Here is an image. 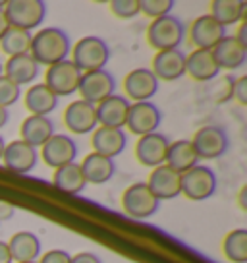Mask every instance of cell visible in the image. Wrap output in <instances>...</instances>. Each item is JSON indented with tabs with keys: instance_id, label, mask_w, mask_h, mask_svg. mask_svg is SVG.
<instances>
[{
	"instance_id": "6da1fadb",
	"label": "cell",
	"mask_w": 247,
	"mask_h": 263,
	"mask_svg": "<svg viewBox=\"0 0 247 263\" xmlns=\"http://www.w3.org/2000/svg\"><path fill=\"white\" fill-rule=\"evenodd\" d=\"M70 50H72V41L64 29L45 27L37 35H33L29 54L35 58V62L39 66H52L62 60H68Z\"/></svg>"
},
{
	"instance_id": "7a4b0ae2",
	"label": "cell",
	"mask_w": 247,
	"mask_h": 263,
	"mask_svg": "<svg viewBox=\"0 0 247 263\" xmlns=\"http://www.w3.org/2000/svg\"><path fill=\"white\" fill-rule=\"evenodd\" d=\"M110 60V47L105 39L87 35L77 41V45L72 50V62H74L83 74L85 72H97L105 70V66Z\"/></svg>"
},
{
	"instance_id": "3957f363",
	"label": "cell",
	"mask_w": 247,
	"mask_h": 263,
	"mask_svg": "<svg viewBox=\"0 0 247 263\" xmlns=\"http://www.w3.org/2000/svg\"><path fill=\"white\" fill-rule=\"evenodd\" d=\"M183 39H186V25L172 14L153 20L147 29V41L157 52L178 49Z\"/></svg>"
},
{
	"instance_id": "277c9868",
	"label": "cell",
	"mask_w": 247,
	"mask_h": 263,
	"mask_svg": "<svg viewBox=\"0 0 247 263\" xmlns=\"http://www.w3.org/2000/svg\"><path fill=\"white\" fill-rule=\"evenodd\" d=\"M4 14L10 27L31 31L45 22L47 4L43 0H10L4 2Z\"/></svg>"
},
{
	"instance_id": "5b68a950",
	"label": "cell",
	"mask_w": 247,
	"mask_h": 263,
	"mask_svg": "<svg viewBox=\"0 0 247 263\" xmlns=\"http://www.w3.org/2000/svg\"><path fill=\"white\" fill-rule=\"evenodd\" d=\"M122 207L133 219H149L158 211L160 201L151 194L147 182H135L123 192Z\"/></svg>"
},
{
	"instance_id": "8992f818",
	"label": "cell",
	"mask_w": 247,
	"mask_h": 263,
	"mask_svg": "<svg viewBox=\"0 0 247 263\" xmlns=\"http://www.w3.org/2000/svg\"><path fill=\"white\" fill-rule=\"evenodd\" d=\"M81 74L83 72L72 62V60H62V62H58V64L49 66L45 85H47L58 99L70 97V95H74L75 91H77V87H79Z\"/></svg>"
},
{
	"instance_id": "52a82bcc",
	"label": "cell",
	"mask_w": 247,
	"mask_h": 263,
	"mask_svg": "<svg viewBox=\"0 0 247 263\" xmlns=\"http://www.w3.org/2000/svg\"><path fill=\"white\" fill-rule=\"evenodd\" d=\"M216 192V174L203 164L181 174V194L191 201L209 199Z\"/></svg>"
},
{
	"instance_id": "ba28073f",
	"label": "cell",
	"mask_w": 247,
	"mask_h": 263,
	"mask_svg": "<svg viewBox=\"0 0 247 263\" xmlns=\"http://www.w3.org/2000/svg\"><path fill=\"white\" fill-rule=\"evenodd\" d=\"M79 95L83 101H87L91 105H99L100 101L114 95L116 91V80L114 76L107 70H97V72H85L79 80Z\"/></svg>"
},
{
	"instance_id": "9c48e42d",
	"label": "cell",
	"mask_w": 247,
	"mask_h": 263,
	"mask_svg": "<svg viewBox=\"0 0 247 263\" xmlns=\"http://www.w3.org/2000/svg\"><path fill=\"white\" fill-rule=\"evenodd\" d=\"M191 143H193V149L197 153L199 161L201 159H207V161L209 159H218V157H222L228 151V145H230L226 132L222 128H218V126H203V128H199L195 132Z\"/></svg>"
},
{
	"instance_id": "30bf717a",
	"label": "cell",
	"mask_w": 247,
	"mask_h": 263,
	"mask_svg": "<svg viewBox=\"0 0 247 263\" xmlns=\"http://www.w3.org/2000/svg\"><path fill=\"white\" fill-rule=\"evenodd\" d=\"M162 122V115L155 103H132L128 110V120L126 128L135 134V136H147L158 130V126Z\"/></svg>"
},
{
	"instance_id": "8fae6325",
	"label": "cell",
	"mask_w": 247,
	"mask_h": 263,
	"mask_svg": "<svg viewBox=\"0 0 247 263\" xmlns=\"http://www.w3.org/2000/svg\"><path fill=\"white\" fill-rule=\"evenodd\" d=\"M64 124L72 134H91L99 128V120H97V108L87 101H74L70 103L64 110Z\"/></svg>"
},
{
	"instance_id": "7c38bea8",
	"label": "cell",
	"mask_w": 247,
	"mask_h": 263,
	"mask_svg": "<svg viewBox=\"0 0 247 263\" xmlns=\"http://www.w3.org/2000/svg\"><path fill=\"white\" fill-rule=\"evenodd\" d=\"M123 89L128 95V101L132 99L133 103H145L157 95L158 80L149 68H137L132 70L123 80Z\"/></svg>"
},
{
	"instance_id": "4fadbf2b",
	"label": "cell",
	"mask_w": 247,
	"mask_h": 263,
	"mask_svg": "<svg viewBox=\"0 0 247 263\" xmlns=\"http://www.w3.org/2000/svg\"><path fill=\"white\" fill-rule=\"evenodd\" d=\"M168 145L170 140L166 138L164 134H147V136H141L137 145H135V157L143 166H151V168H157L160 164H164L166 153H168Z\"/></svg>"
},
{
	"instance_id": "5bb4252c",
	"label": "cell",
	"mask_w": 247,
	"mask_h": 263,
	"mask_svg": "<svg viewBox=\"0 0 247 263\" xmlns=\"http://www.w3.org/2000/svg\"><path fill=\"white\" fill-rule=\"evenodd\" d=\"M41 153L43 161L49 166L60 168L64 164L75 163V159H77V145L66 134H54L41 147Z\"/></svg>"
},
{
	"instance_id": "9a60e30c",
	"label": "cell",
	"mask_w": 247,
	"mask_h": 263,
	"mask_svg": "<svg viewBox=\"0 0 247 263\" xmlns=\"http://www.w3.org/2000/svg\"><path fill=\"white\" fill-rule=\"evenodd\" d=\"M226 37V27L220 25L214 17L209 14L199 16L190 29V39L195 45V49L201 50H213L218 43Z\"/></svg>"
},
{
	"instance_id": "2e32d148",
	"label": "cell",
	"mask_w": 247,
	"mask_h": 263,
	"mask_svg": "<svg viewBox=\"0 0 247 263\" xmlns=\"http://www.w3.org/2000/svg\"><path fill=\"white\" fill-rule=\"evenodd\" d=\"M147 186L158 201L160 199H174V197L181 196V174H178L166 164H160L157 168H153V173L149 174Z\"/></svg>"
},
{
	"instance_id": "e0dca14e",
	"label": "cell",
	"mask_w": 247,
	"mask_h": 263,
	"mask_svg": "<svg viewBox=\"0 0 247 263\" xmlns=\"http://www.w3.org/2000/svg\"><path fill=\"white\" fill-rule=\"evenodd\" d=\"M4 166L16 174H27L37 166V149L22 140H16L4 147Z\"/></svg>"
},
{
	"instance_id": "ac0fdd59",
	"label": "cell",
	"mask_w": 247,
	"mask_h": 263,
	"mask_svg": "<svg viewBox=\"0 0 247 263\" xmlns=\"http://www.w3.org/2000/svg\"><path fill=\"white\" fill-rule=\"evenodd\" d=\"M151 72L155 74L158 82H176L181 76H186V54L180 49L162 50L157 52L153 58V68Z\"/></svg>"
},
{
	"instance_id": "d6986e66",
	"label": "cell",
	"mask_w": 247,
	"mask_h": 263,
	"mask_svg": "<svg viewBox=\"0 0 247 263\" xmlns=\"http://www.w3.org/2000/svg\"><path fill=\"white\" fill-rule=\"evenodd\" d=\"M130 101L122 95H110L108 99L100 101L99 105H95L97 108V120L100 126L105 128H116L122 130L128 120V110H130Z\"/></svg>"
},
{
	"instance_id": "ffe728a7",
	"label": "cell",
	"mask_w": 247,
	"mask_h": 263,
	"mask_svg": "<svg viewBox=\"0 0 247 263\" xmlns=\"http://www.w3.org/2000/svg\"><path fill=\"white\" fill-rule=\"evenodd\" d=\"M213 57L220 70H239L247 60V47L236 37H224L213 49Z\"/></svg>"
},
{
	"instance_id": "44dd1931",
	"label": "cell",
	"mask_w": 247,
	"mask_h": 263,
	"mask_svg": "<svg viewBox=\"0 0 247 263\" xmlns=\"http://www.w3.org/2000/svg\"><path fill=\"white\" fill-rule=\"evenodd\" d=\"M93 153H99L102 157L114 159L122 153L126 145H128V136L123 134V130H116V128H105L99 126L93 132Z\"/></svg>"
},
{
	"instance_id": "7402d4cb",
	"label": "cell",
	"mask_w": 247,
	"mask_h": 263,
	"mask_svg": "<svg viewBox=\"0 0 247 263\" xmlns=\"http://www.w3.org/2000/svg\"><path fill=\"white\" fill-rule=\"evenodd\" d=\"M220 68L213 57V50L195 49L186 57V74H190L195 82H211L218 78Z\"/></svg>"
},
{
	"instance_id": "603a6c76",
	"label": "cell",
	"mask_w": 247,
	"mask_h": 263,
	"mask_svg": "<svg viewBox=\"0 0 247 263\" xmlns=\"http://www.w3.org/2000/svg\"><path fill=\"white\" fill-rule=\"evenodd\" d=\"M19 134H22V141L29 143L31 147H43L47 141L54 136V124L50 118L47 116H33L29 115L22 122V128H19Z\"/></svg>"
},
{
	"instance_id": "cb8c5ba5",
	"label": "cell",
	"mask_w": 247,
	"mask_h": 263,
	"mask_svg": "<svg viewBox=\"0 0 247 263\" xmlns=\"http://www.w3.org/2000/svg\"><path fill=\"white\" fill-rule=\"evenodd\" d=\"M166 166H170L172 171L178 174H183L191 171L193 166L199 164V157L193 149V143L190 140H178L172 141L168 145V153H166Z\"/></svg>"
},
{
	"instance_id": "d4e9b609",
	"label": "cell",
	"mask_w": 247,
	"mask_h": 263,
	"mask_svg": "<svg viewBox=\"0 0 247 263\" xmlns=\"http://www.w3.org/2000/svg\"><path fill=\"white\" fill-rule=\"evenodd\" d=\"M10 254L12 259L16 263H27L35 261L41 255V240L37 234L29 232V230H22L16 232L8 242Z\"/></svg>"
},
{
	"instance_id": "484cf974",
	"label": "cell",
	"mask_w": 247,
	"mask_h": 263,
	"mask_svg": "<svg viewBox=\"0 0 247 263\" xmlns=\"http://www.w3.org/2000/svg\"><path fill=\"white\" fill-rule=\"evenodd\" d=\"M2 72L8 80H12L22 87V85H29L33 80H37L39 64L35 62V58L31 54H19V57L8 58L6 66H2Z\"/></svg>"
},
{
	"instance_id": "4316f807",
	"label": "cell",
	"mask_w": 247,
	"mask_h": 263,
	"mask_svg": "<svg viewBox=\"0 0 247 263\" xmlns=\"http://www.w3.org/2000/svg\"><path fill=\"white\" fill-rule=\"evenodd\" d=\"M81 166L83 178L87 184H105L108 182L112 176H114L116 164L114 159H108V157H102L99 153H89V155L83 159Z\"/></svg>"
},
{
	"instance_id": "83f0119b",
	"label": "cell",
	"mask_w": 247,
	"mask_h": 263,
	"mask_svg": "<svg viewBox=\"0 0 247 263\" xmlns=\"http://www.w3.org/2000/svg\"><path fill=\"white\" fill-rule=\"evenodd\" d=\"M56 107L58 97L45 83H37L25 93V108L33 116H49Z\"/></svg>"
},
{
	"instance_id": "f1b7e54d",
	"label": "cell",
	"mask_w": 247,
	"mask_h": 263,
	"mask_svg": "<svg viewBox=\"0 0 247 263\" xmlns=\"http://www.w3.org/2000/svg\"><path fill=\"white\" fill-rule=\"evenodd\" d=\"M211 17L220 25H234L243 22L247 16V2L243 0H214L211 2Z\"/></svg>"
},
{
	"instance_id": "f546056e",
	"label": "cell",
	"mask_w": 247,
	"mask_h": 263,
	"mask_svg": "<svg viewBox=\"0 0 247 263\" xmlns=\"http://www.w3.org/2000/svg\"><path fill=\"white\" fill-rule=\"evenodd\" d=\"M52 184L58 190H62L66 194H74V196L75 194H81L83 190H85V186H87L79 163H70L60 166V168H54Z\"/></svg>"
},
{
	"instance_id": "4dcf8cb0",
	"label": "cell",
	"mask_w": 247,
	"mask_h": 263,
	"mask_svg": "<svg viewBox=\"0 0 247 263\" xmlns=\"http://www.w3.org/2000/svg\"><path fill=\"white\" fill-rule=\"evenodd\" d=\"M31 41H33L31 31L17 29V27H8V31L4 33L2 39H0V49L10 58L19 57V54H29Z\"/></svg>"
},
{
	"instance_id": "1f68e13d",
	"label": "cell",
	"mask_w": 247,
	"mask_h": 263,
	"mask_svg": "<svg viewBox=\"0 0 247 263\" xmlns=\"http://www.w3.org/2000/svg\"><path fill=\"white\" fill-rule=\"evenodd\" d=\"M224 255L234 263H247V230L236 229L226 234L222 244Z\"/></svg>"
},
{
	"instance_id": "d6a6232c",
	"label": "cell",
	"mask_w": 247,
	"mask_h": 263,
	"mask_svg": "<svg viewBox=\"0 0 247 263\" xmlns=\"http://www.w3.org/2000/svg\"><path fill=\"white\" fill-rule=\"evenodd\" d=\"M141 14H145L151 20L170 16V10L174 8V0H139Z\"/></svg>"
},
{
	"instance_id": "836d02e7",
	"label": "cell",
	"mask_w": 247,
	"mask_h": 263,
	"mask_svg": "<svg viewBox=\"0 0 247 263\" xmlns=\"http://www.w3.org/2000/svg\"><path fill=\"white\" fill-rule=\"evenodd\" d=\"M19 95H22V87L12 80H8L4 74L0 76V107H12L19 99Z\"/></svg>"
},
{
	"instance_id": "e575fe53",
	"label": "cell",
	"mask_w": 247,
	"mask_h": 263,
	"mask_svg": "<svg viewBox=\"0 0 247 263\" xmlns=\"http://www.w3.org/2000/svg\"><path fill=\"white\" fill-rule=\"evenodd\" d=\"M110 10L120 20H132V17L141 14L139 0H112L110 2Z\"/></svg>"
},
{
	"instance_id": "d590c367",
	"label": "cell",
	"mask_w": 247,
	"mask_h": 263,
	"mask_svg": "<svg viewBox=\"0 0 247 263\" xmlns=\"http://www.w3.org/2000/svg\"><path fill=\"white\" fill-rule=\"evenodd\" d=\"M234 82H236L234 76H224L218 80V89H216V101L218 103H226V101L234 99Z\"/></svg>"
},
{
	"instance_id": "8d00e7d4",
	"label": "cell",
	"mask_w": 247,
	"mask_h": 263,
	"mask_svg": "<svg viewBox=\"0 0 247 263\" xmlns=\"http://www.w3.org/2000/svg\"><path fill=\"white\" fill-rule=\"evenodd\" d=\"M70 259H72V255L64 250H50L43 255L39 263H70Z\"/></svg>"
},
{
	"instance_id": "74e56055",
	"label": "cell",
	"mask_w": 247,
	"mask_h": 263,
	"mask_svg": "<svg viewBox=\"0 0 247 263\" xmlns=\"http://www.w3.org/2000/svg\"><path fill=\"white\" fill-rule=\"evenodd\" d=\"M234 99L239 105H247V78L241 76L234 82Z\"/></svg>"
},
{
	"instance_id": "f35d334b",
	"label": "cell",
	"mask_w": 247,
	"mask_h": 263,
	"mask_svg": "<svg viewBox=\"0 0 247 263\" xmlns=\"http://www.w3.org/2000/svg\"><path fill=\"white\" fill-rule=\"evenodd\" d=\"M70 263H102V259L93 252H79L77 255H72Z\"/></svg>"
},
{
	"instance_id": "ab89813d",
	"label": "cell",
	"mask_w": 247,
	"mask_h": 263,
	"mask_svg": "<svg viewBox=\"0 0 247 263\" xmlns=\"http://www.w3.org/2000/svg\"><path fill=\"white\" fill-rule=\"evenodd\" d=\"M0 263H14L12 254H10L8 242H0Z\"/></svg>"
},
{
	"instance_id": "60d3db41",
	"label": "cell",
	"mask_w": 247,
	"mask_h": 263,
	"mask_svg": "<svg viewBox=\"0 0 247 263\" xmlns=\"http://www.w3.org/2000/svg\"><path fill=\"white\" fill-rule=\"evenodd\" d=\"M8 20H6V14H4V2H0V39H2V35L8 31Z\"/></svg>"
},
{
	"instance_id": "b9f144b4",
	"label": "cell",
	"mask_w": 247,
	"mask_h": 263,
	"mask_svg": "<svg viewBox=\"0 0 247 263\" xmlns=\"http://www.w3.org/2000/svg\"><path fill=\"white\" fill-rule=\"evenodd\" d=\"M10 120V112H8V108H4V107H0V130L8 124Z\"/></svg>"
},
{
	"instance_id": "7bdbcfd3",
	"label": "cell",
	"mask_w": 247,
	"mask_h": 263,
	"mask_svg": "<svg viewBox=\"0 0 247 263\" xmlns=\"http://www.w3.org/2000/svg\"><path fill=\"white\" fill-rule=\"evenodd\" d=\"M4 147H6V141H4V138L0 136V159H2V155H4Z\"/></svg>"
},
{
	"instance_id": "ee69618b",
	"label": "cell",
	"mask_w": 247,
	"mask_h": 263,
	"mask_svg": "<svg viewBox=\"0 0 247 263\" xmlns=\"http://www.w3.org/2000/svg\"><path fill=\"white\" fill-rule=\"evenodd\" d=\"M0 76H2V64H0Z\"/></svg>"
},
{
	"instance_id": "f6af8a7d",
	"label": "cell",
	"mask_w": 247,
	"mask_h": 263,
	"mask_svg": "<svg viewBox=\"0 0 247 263\" xmlns=\"http://www.w3.org/2000/svg\"><path fill=\"white\" fill-rule=\"evenodd\" d=\"M27 263H37V261H27Z\"/></svg>"
}]
</instances>
